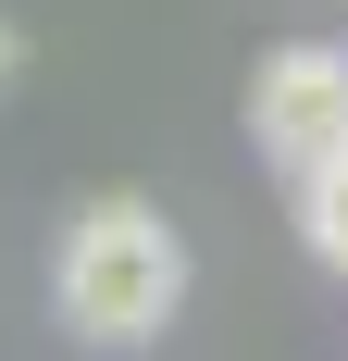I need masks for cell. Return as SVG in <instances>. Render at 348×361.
<instances>
[{"instance_id":"cell-1","label":"cell","mask_w":348,"mask_h":361,"mask_svg":"<svg viewBox=\"0 0 348 361\" xmlns=\"http://www.w3.org/2000/svg\"><path fill=\"white\" fill-rule=\"evenodd\" d=\"M50 299H63L75 349H149L187 312V237H174V212L137 200V187L75 200L63 250H50Z\"/></svg>"},{"instance_id":"cell-2","label":"cell","mask_w":348,"mask_h":361,"mask_svg":"<svg viewBox=\"0 0 348 361\" xmlns=\"http://www.w3.org/2000/svg\"><path fill=\"white\" fill-rule=\"evenodd\" d=\"M249 149L274 175H311L323 149H348V37H286L249 75Z\"/></svg>"},{"instance_id":"cell-3","label":"cell","mask_w":348,"mask_h":361,"mask_svg":"<svg viewBox=\"0 0 348 361\" xmlns=\"http://www.w3.org/2000/svg\"><path fill=\"white\" fill-rule=\"evenodd\" d=\"M286 212H299V250L323 274H348V149H323L311 175H286Z\"/></svg>"},{"instance_id":"cell-4","label":"cell","mask_w":348,"mask_h":361,"mask_svg":"<svg viewBox=\"0 0 348 361\" xmlns=\"http://www.w3.org/2000/svg\"><path fill=\"white\" fill-rule=\"evenodd\" d=\"M13 75H25V25L0 13V87H13Z\"/></svg>"}]
</instances>
